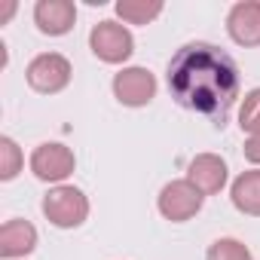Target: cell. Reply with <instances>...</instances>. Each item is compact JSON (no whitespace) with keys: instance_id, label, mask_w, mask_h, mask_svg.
Returning <instances> with one entry per match:
<instances>
[{"instance_id":"cell-14","label":"cell","mask_w":260,"mask_h":260,"mask_svg":"<svg viewBox=\"0 0 260 260\" xmlns=\"http://www.w3.org/2000/svg\"><path fill=\"white\" fill-rule=\"evenodd\" d=\"M22 166H25L22 147L10 135H4V138H0V181H13L22 172Z\"/></svg>"},{"instance_id":"cell-2","label":"cell","mask_w":260,"mask_h":260,"mask_svg":"<svg viewBox=\"0 0 260 260\" xmlns=\"http://www.w3.org/2000/svg\"><path fill=\"white\" fill-rule=\"evenodd\" d=\"M43 214L52 226L74 230L89 217V199L83 196V190H77L71 184H58L55 190H49L43 196Z\"/></svg>"},{"instance_id":"cell-3","label":"cell","mask_w":260,"mask_h":260,"mask_svg":"<svg viewBox=\"0 0 260 260\" xmlns=\"http://www.w3.org/2000/svg\"><path fill=\"white\" fill-rule=\"evenodd\" d=\"M89 49L104 64H122V61L132 58V52H135V37H132V31H128L125 25L104 19V22H98L92 28Z\"/></svg>"},{"instance_id":"cell-8","label":"cell","mask_w":260,"mask_h":260,"mask_svg":"<svg viewBox=\"0 0 260 260\" xmlns=\"http://www.w3.org/2000/svg\"><path fill=\"white\" fill-rule=\"evenodd\" d=\"M226 178H230V169L226 162L217 156V153H199L190 159L187 166V181L202 193V196H214L226 187Z\"/></svg>"},{"instance_id":"cell-4","label":"cell","mask_w":260,"mask_h":260,"mask_svg":"<svg viewBox=\"0 0 260 260\" xmlns=\"http://www.w3.org/2000/svg\"><path fill=\"white\" fill-rule=\"evenodd\" d=\"M71 74H74V68H71V61L61 52H43L25 71L28 86L34 92H40V95H58L61 89H68Z\"/></svg>"},{"instance_id":"cell-17","label":"cell","mask_w":260,"mask_h":260,"mask_svg":"<svg viewBox=\"0 0 260 260\" xmlns=\"http://www.w3.org/2000/svg\"><path fill=\"white\" fill-rule=\"evenodd\" d=\"M242 153H245V159H248V162L260 166V132L245 138V147H242Z\"/></svg>"},{"instance_id":"cell-10","label":"cell","mask_w":260,"mask_h":260,"mask_svg":"<svg viewBox=\"0 0 260 260\" xmlns=\"http://www.w3.org/2000/svg\"><path fill=\"white\" fill-rule=\"evenodd\" d=\"M34 22L40 28V34L49 37H61L74 28L77 22V7L71 0H37L34 7Z\"/></svg>"},{"instance_id":"cell-9","label":"cell","mask_w":260,"mask_h":260,"mask_svg":"<svg viewBox=\"0 0 260 260\" xmlns=\"http://www.w3.org/2000/svg\"><path fill=\"white\" fill-rule=\"evenodd\" d=\"M226 31L239 46H260V0H242L226 16Z\"/></svg>"},{"instance_id":"cell-12","label":"cell","mask_w":260,"mask_h":260,"mask_svg":"<svg viewBox=\"0 0 260 260\" xmlns=\"http://www.w3.org/2000/svg\"><path fill=\"white\" fill-rule=\"evenodd\" d=\"M230 199L242 214L260 217V169L242 172L230 187Z\"/></svg>"},{"instance_id":"cell-1","label":"cell","mask_w":260,"mask_h":260,"mask_svg":"<svg viewBox=\"0 0 260 260\" xmlns=\"http://www.w3.org/2000/svg\"><path fill=\"white\" fill-rule=\"evenodd\" d=\"M239 64L214 43H187L169 61L172 98L193 113L211 116L217 125H223L230 107L239 98Z\"/></svg>"},{"instance_id":"cell-13","label":"cell","mask_w":260,"mask_h":260,"mask_svg":"<svg viewBox=\"0 0 260 260\" xmlns=\"http://www.w3.org/2000/svg\"><path fill=\"white\" fill-rule=\"evenodd\" d=\"M116 16L125 25H150L162 16V0H119Z\"/></svg>"},{"instance_id":"cell-16","label":"cell","mask_w":260,"mask_h":260,"mask_svg":"<svg viewBox=\"0 0 260 260\" xmlns=\"http://www.w3.org/2000/svg\"><path fill=\"white\" fill-rule=\"evenodd\" d=\"M239 125L242 132L248 135H257L260 132V89H251L239 107Z\"/></svg>"},{"instance_id":"cell-15","label":"cell","mask_w":260,"mask_h":260,"mask_svg":"<svg viewBox=\"0 0 260 260\" xmlns=\"http://www.w3.org/2000/svg\"><path fill=\"white\" fill-rule=\"evenodd\" d=\"M205 260H254V254L239 239H217V242H211Z\"/></svg>"},{"instance_id":"cell-11","label":"cell","mask_w":260,"mask_h":260,"mask_svg":"<svg viewBox=\"0 0 260 260\" xmlns=\"http://www.w3.org/2000/svg\"><path fill=\"white\" fill-rule=\"evenodd\" d=\"M37 248V230L31 220L13 217L0 226V257L7 260H19L25 254H31Z\"/></svg>"},{"instance_id":"cell-7","label":"cell","mask_w":260,"mask_h":260,"mask_svg":"<svg viewBox=\"0 0 260 260\" xmlns=\"http://www.w3.org/2000/svg\"><path fill=\"white\" fill-rule=\"evenodd\" d=\"M113 95L125 107H144L156 95V77L147 68H122L113 77Z\"/></svg>"},{"instance_id":"cell-5","label":"cell","mask_w":260,"mask_h":260,"mask_svg":"<svg viewBox=\"0 0 260 260\" xmlns=\"http://www.w3.org/2000/svg\"><path fill=\"white\" fill-rule=\"evenodd\" d=\"M77 169V156L68 144L61 141H46V144H37L34 153H31V172L34 178L46 181V184H61L74 175Z\"/></svg>"},{"instance_id":"cell-6","label":"cell","mask_w":260,"mask_h":260,"mask_svg":"<svg viewBox=\"0 0 260 260\" xmlns=\"http://www.w3.org/2000/svg\"><path fill=\"white\" fill-rule=\"evenodd\" d=\"M202 202H205V196L187 178H181V181H169L159 190V202L156 205H159V214L166 220L184 223V220H190V217H196L202 211Z\"/></svg>"}]
</instances>
